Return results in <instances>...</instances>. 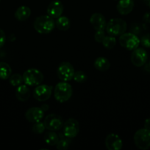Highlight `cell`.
Segmentation results:
<instances>
[{
    "instance_id": "22",
    "label": "cell",
    "mask_w": 150,
    "mask_h": 150,
    "mask_svg": "<svg viewBox=\"0 0 150 150\" xmlns=\"http://www.w3.org/2000/svg\"><path fill=\"white\" fill-rule=\"evenodd\" d=\"M12 75L11 67L7 63L1 62H0V79L7 80Z\"/></svg>"
},
{
    "instance_id": "11",
    "label": "cell",
    "mask_w": 150,
    "mask_h": 150,
    "mask_svg": "<svg viewBox=\"0 0 150 150\" xmlns=\"http://www.w3.org/2000/svg\"><path fill=\"white\" fill-rule=\"evenodd\" d=\"M148 54L143 48H137L133 50L131 54V62L135 67H142L146 63Z\"/></svg>"
},
{
    "instance_id": "25",
    "label": "cell",
    "mask_w": 150,
    "mask_h": 150,
    "mask_svg": "<svg viewBox=\"0 0 150 150\" xmlns=\"http://www.w3.org/2000/svg\"><path fill=\"white\" fill-rule=\"evenodd\" d=\"M9 81L13 86H18L23 82V76L19 73L12 74L9 78Z\"/></svg>"
},
{
    "instance_id": "21",
    "label": "cell",
    "mask_w": 150,
    "mask_h": 150,
    "mask_svg": "<svg viewBox=\"0 0 150 150\" xmlns=\"http://www.w3.org/2000/svg\"><path fill=\"white\" fill-rule=\"evenodd\" d=\"M44 142L49 146H56L59 141V136L55 131L48 130L44 134Z\"/></svg>"
},
{
    "instance_id": "19",
    "label": "cell",
    "mask_w": 150,
    "mask_h": 150,
    "mask_svg": "<svg viewBox=\"0 0 150 150\" xmlns=\"http://www.w3.org/2000/svg\"><path fill=\"white\" fill-rule=\"evenodd\" d=\"M94 67L97 70L101 72L106 71L108 70L110 67V62L107 58L103 57H99L96 58L94 63Z\"/></svg>"
},
{
    "instance_id": "33",
    "label": "cell",
    "mask_w": 150,
    "mask_h": 150,
    "mask_svg": "<svg viewBox=\"0 0 150 150\" xmlns=\"http://www.w3.org/2000/svg\"><path fill=\"white\" fill-rule=\"evenodd\" d=\"M144 128L150 130V118L146 119L144 122Z\"/></svg>"
},
{
    "instance_id": "20",
    "label": "cell",
    "mask_w": 150,
    "mask_h": 150,
    "mask_svg": "<svg viewBox=\"0 0 150 150\" xmlns=\"http://www.w3.org/2000/svg\"><path fill=\"white\" fill-rule=\"evenodd\" d=\"M71 26L70 20L66 16H61L57 18V20L55 21V27H57L59 30L60 31H67L69 29Z\"/></svg>"
},
{
    "instance_id": "30",
    "label": "cell",
    "mask_w": 150,
    "mask_h": 150,
    "mask_svg": "<svg viewBox=\"0 0 150 150\" xmlns=\"http://www.w3.org/2000/svg\"><path fill=\"white\" fill-rule=\"evenodd\" d=\"M6 42V35L4 31L0 29V48L4 45Z\"/></svg>"
},
{
    "instance_id": "14",
    "label": "cell",
    "mask_w": 150,
    "mask_h": 150,
    "mask_svg": "<svg viewBox=\"0 0 150 150\" xmlns=\"http://www.w3.org/2000/svg\"><path fill=\"white\" fill-rule=\"evenodd\" d=\"M104 144L108 150H120L123 146L121 138L115 133H110L106 137Z\"/></svg>"
},
{
    "instance_id": "6",
    "label": "cell",
    "mask_w": 150,
    "mask_h": 150,
    "mask_svg": "<svg viewBox=\"0 0 150 150\" xmlns=\"http://www.w3.org/2000/svg\"><path fill=\"white\" fill-rule=\"evenodd\" d=\"M119 43L123 48L129 51H133L139 46L140 39L136 35L132 32H127V33L124 32L120 35Z\"/></svg>"
},
{
    "instance_id": "35",
    "label": "cell",
    "mask_w": 150,
    "mask_h": 150,
    "mask_svg": "<svg viewBox=\"0 0 150 150\" xmlns=\"http://www.w3.org/2000/svg\"><path fill=\"white\" fill-rule=\"evenodd\" d=\"M41 108H42L43 111H44V112H45V111H46L47 110L49 109V105H46V104H44V105H41Z\"/></svg>"
},
{
    "instance_id": "18",
    "label": "cell",
    "mask_w": 150,
    "mask_h": 150,
    "mask_svg": "<svg viewBox=\"0 0 150 150\" xmlns=\"http://www.w3.org/2000/svg\"><path fill=\"white\" fill-rule=\"evenodd\" d=\"M31 10L27 6H21L15 12V18L19 21H25L29 18Z\"/></svg>"
},
{
    "instance_id": "23",
    "label": "cell",
    "mask_w": 150,
    "mask_h": 150,
    "mask_svg": "<svg viewBox=\"0 0 150 150\" xmlns=\"http://www.w3.org/2000/svg\"><path fill=\"white\" fill-rule=\"evenodd\" d=\"M69 146V139L63 135V132L59 135V141L56 144V148L59 150H66Z\"/></svg>"
},
{
    "instance_id": "10",
    "label": "cell",
    "mask_w": 150,
    "mask_h": 150,
    "mask_svg": "<svg viewBox=\"0 0 150 150\" xmlns=\"http://www.w3.org/2000/svg\"><path fill=\"white\" fill-rule=\"evenodd\" d=\"M52 92V86L47 84H39L33 91V97L39 102H44L49 99Z\"/></svg>"
},
{
    "instance_id": "32",
    "label": "cell",
    "mask_w": 150,
    "mask_h": 150,
    "mask_svg": "<svg viewBox=\"0 0 150 150\" xmlns=\"http://www.w3.org/2000/svg\"><path fill=\"white\" fill-rule=\"evenodd\" d=\"M143 20L146 23H150V12H147L144 14L143 17Z\"/></svg>"
},
{
    "instance_id": "34",
    "label": "cell",
    "mask_w": 150,
    "mask_h": 150,
    "mask_svg": "<svg viewBox=\"0 0 150 150\" xmlns=\"http://www.w3.org/2000/svg\"><path fill=\"white\" fill-rule=\"evenodd\" d=\"M144 70L148 72V73H150V62L146 63L144 64Z\"/></svg>"
},
{
    "instance_id": "17",
    "label": "cell",
    "mask_w": 150,
    "mask_h": 150,
    "mask_svg": "<svg viewBox=\"0 0 150 150\" xmlns=\"http://www.w3.org/2000/svg\"><path fill=\"white\" fill-rule=\"evenodd\" d=\"M16 97L21 102L28 100L30 97V90L26 84H21L17 86L16 89Z\"/></svg>"
},
{
    "instance_id": "2",
    "label": "cell",
    "mask_w": 150,
    "mask_h": 150,
    "mask_svg": "<svg viewBox=\"0 0 150 150\" xmlns=\"http://www.w3.org/2000/svg\"><path fill=\"white\" fill-rule=\"evenodd\" d=\"M73 89L68 81L59 82L56 84L54 90V97L59 103H65L72 96Z\"/></svg>"
},
{
    "instance_id": "16",
    "label": "cell",
    "mask_w": 150,
    "mask_h": 150,
    "mask_svg": "<svg viewBox=\"0 0 150 150\" xmlns=\"http://www.w3.org/2000/svg\"><path fill=\"white\" fill-rule=\"evenodd\" d=\"M116 8L119 14L122 16L129 14L134 8V0H119Z\"/></svg>"
},
{
    "instance_id": "7",
    "label": "cell",
    "mask_w": 150,
    "mask_h": 150,
    "mask_svg": "<svg viewBox=\"0 0 150 150\" xmlns=\"http://www.w3.org/2000/svg\"><path fill=\"white\" fill-rule=\"evenodd\" d=\"M74 73V67L71 63L68 62H63L60 63L57 70V77L62 81H69L72 80Z\"/></svg>"
},
{
    "instance_id": "4",
    "label": "cell",
    "mask_w": 150,
    "mask_h": 150,
    "mask_svg": "<svg viewBox=\"0 0 150 150\" xmlns=\"http://www.w3.org/2000/svg\"><path fill=\"white\" fill-rule=\"evenodd\" d=\"M23 82L29 86H38L41 84L44 79V74L40 70L35 68L28 69L24 73Z\"/></svg>"
},
{
    "instance_id": "8",
    "label": "cell",
    "mask_w": 150,
    "mask_h": 150,
    "mask_svg": "<svg viewBox=\"0 0 150 150\" xmlns=\"http://www.w3.org/2000/svg\"><path fill=\"white\" fill-rule=\"evenodd\" d=\"M63 133L68 139H71L76 137L79 132V125L77 120L70 118L63 123Z\"/></svg>"
},
{
    "instance_id": "12",
    "label": "cell",
    "mask_w": 150,
    "mask_h": 150,
    "mask_svg": "<svg viewBox=\"0 0 150 150\" xmlns=\"http://www.w3.org/2000/svg\"><path fill=\"white\" fill-rule=\"evenodd\" d=\"M44 111L41 107H32L29 108L25 113V118L29 122H41L44 117Z\"/></svg>"
},
{
    "instance_id": "31",
    "label": "cell",
    "mask_w": 150,
    "mask_h": 150,
    "mask_svg": "<svg viewBox=\"0 0 150 150\" xmlns=\"http://www.w3.org/2000/svg\"><path fill=\"white\" fill-rule=\"evenodd\" d=\"M141 32V27L138 25H134L132 28V32L134 33L135 35H137V34H139V32Z\"/></svg>"
},
{
    "instance_id": "3",
    "label": "cell",
    "mask_w": 150,
    "mask_h": 150,
    "mask_svg": "<svg viewBox=\"0 0 150 150\" xmlns=\"http://www.w3.org/2000/svg\"><path fill=\"white\" fill-rule=\"evenodd\" d=\"M127 24L126 21L121 18H112L106 25L105 30L108 35L112 36H120L126 32Z\"/></svg>"
},
{
    "instance_id": "1",
    "label": "cell",
    "mask_w": 150,
    "mask_h": 150,
    "mask_svg": "<svg viewBox=\"0 0 150 150\" xmlns=\"http://www.w3.org/2000/svg\"><path fill=\"white\" fill-rule=\"evenodd\" d=\"M33 27L38 33L49 34L55 28V21L48 15L38 16L34 21Z\"/></svg>"
},
{
    "instance_id": "38",
    "label": "cell",
    "mask_w": 150,
    "mask_h": 150,
    "mask_svg": "<svg viewBox=\"0 0 150 150\" xmlns=\"http://www.w3.org/2000/svg\"></svg>"
},
{
    "instance_id": "9",
    "label": "cell",
    "mask_w": 150,
    "mask_h": 150,
    "mask_svg": "<svg viewBox=\"0 0 150 150\" xmlns=\"http://www.w3.org/2000/svg\"><path fill=\"white\" fill-rule=\"evenodd\" d=\"M63 120L60 116L55 114L47 115L44 120L46 129L51 131H57L63 127Z\"/></svg>"
},
{
    "instance_id": "37",
    "label": "cell",
    "mask_w": 150,
    "mask_h": 150,
    "mask_svg": "<svg viewBox=\"0 0 150 150\" xmlns=\"http://www.w3.org/2000/svg\"><path fill=\"white\" fill-rule=\"evenodd\" d=\"M0 1H1V0H0Z\"/></svg>"
},
{
    "instance_id": "36",
    "label": "cell",
    "mask_w": 150,
    "mask_h": 150,
    "mask_svg": "<svg viewBox=\"0 0 150 150\" xmlns=\"http://www.w3.org/2000/svg\"><path fill=\"white\" fill-rule=\"evenodd\" d=\"M144 4L146 6H148L149 7H150V0H144Z\"/></svg>"
},
{
    "instance_id": "29",
    "label": "cell",
    "mask_w": 150,
    "mask_h": 150,
    "mask_svg": "<svg viewBox=\"0 0 150 150\" xmlns=\"http://www.w3.org/2000/svg\"><path fill=\"white\" fill-rule=\"evenodd\" d=\"M105 37V33H104V30H97L96 31L95 35H94V39L97 42L101 43L103 41V39Z\"/></svg>"
},
{
    "instance_id": "28",
    "label": "cell",
    "mask_w": 150,
    "mask_h": 150,
    "mask_svg": "<svg viewBox=\"0 0 150 150\" xmlns=\"http://www.w3.org/2000/svg\"><path fill=\"white\" fill-rule=\"evenodd\" d=\"M140 42L145 48H150V34L148 33L143 35L141 39L140 40Z\"/></svg>"
},
{
    "instance_id": "15",
    "label": "cell",
    "mask_w": 150,
    "mask_h": 150,
    "mask_svg": "<svg viewBox=\"0 0 150 150\" xmlns=\"http://www.w3.org/2000/svg\"><path fill=\"white\" fill-rule=\"evenodd\" d=\"M90 23L96 31L104 30L107 25L105 18L99 13H95L91 15L90 18Z\"/></svg>"
},
{
    "instance_id": "13",
    "label": "cell",
    "mask_w": 150,
    "mask_h": 150,
    "mask_svg": "<svg viewBox=\"0 0 150 150\" xmlns=\"http://www.w3.org/2000/svg\"><path fill=\"white\" fill-rule=\"evenodd\" d=\"M64 7L60 0H54L51 1L47 7V15L52 18H59L63 15Z\"/></svg>"
},
{
    "instance_id": "26",
    "label": "cell",
    "mask_w": 150,
    "mask_h": 150,
    "mask_svg": "<svg viewBox=\"0 0 150 150\" xmlns=\"http://www.w3.org/2000/svg\"><path fill=\"white\" fill-rule=\"evenodd\" d=\"M87 79H88V76L86 73L81 70L75 72L73 77V80H74L77 83H84L86 81Z\"/></svg>"
},
{
    "instance_id": "24",
    "label": "cell",
    "mask_w": 150,
    "mask_h": 150,
    "mask_svg": "<svg viewBox=\"0 0 150 150\" xmlns=\"http://www.w3.org/2000/svg\"><path fill=\"white\" fill-rule=\"evenodd\" d=\"M101 43H102L103 46L107 49H113L116 45V39L114 36L109 35L104 37Z\"/></svg>"
},
{
    "instance_id": "27",
    "label": "cell",
    "mask_w": 150,
    "mask_h": 150,
    "mask_svg": "<svg viewBox=\"0 0 150 150\" xmlns=\"http://www.w3.org/2000/svg\"><path fill=\"white\" fill-rule=\"evenodd\" d=\"M45 130V125H44V122H35L32 127V132L34 133H35V134H42L43 133H44Z\"/></svg>"
},
{
    "instance_id": "5",
    "label": "cell",
    "mask_w": 150,
    "mask_h": 150,
    "mask_svg": "<svg viewBox=\"0 0 150 150\" xmlns=\"http://www.w3.org/2000/svg\"><path fill=\"white\" fill-rule=\"evenodd\" d=\"M134 143L138 149L147 150L150 148V130L146 128L140 129L134 135Z\"/></svg>"
}]
</instances>
